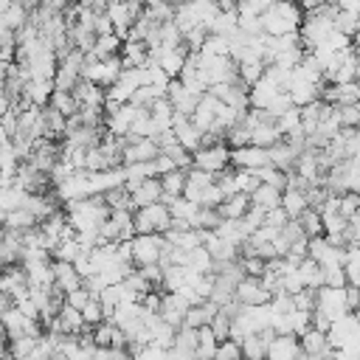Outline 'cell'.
<instances>
[{
    "label": "cell",
    "instance_id": "45",
    "mask_svg": "<svg viewBox=\"0 0 360 360\" xmlns=\"http://www.w3.org/2000/svg\"><path fill=\"white\" fill-rule=\"evenodd\" d=\"M158 39H160V45H183V28H180L174 20L160 22V28H158Z\"/></svg>",
    "mask_w": 360,
    "mask_h": 360
},
{
    "label": "cell",
    "instance_id": "60",
    "mask_svg": "<svg viewBox=\"0 0 360 360\" xmlns=\"http://www.w3.org/2000/svg\"><path fill=\"white\" fill-rule=\"evenodd\" d=\"M110 3H127V0H110Z\"/></svg>",
    "mask_w": 360,
    "mask_h": 360
},
{
    "label": "cell",
    "instance_id": "30",
    "mask_svg": "<svg viewBox=\"0 0 360 360\" xmlns=\"http://www.w3.org/2000/svg\"><path fill=\"white\" fill-rule=\"evenodd\" d=\"M186 267L194 270V273H214L217 259L211 256V250L205 245H200V248H194V250L186 253Z\"/></svg>",
    "mask_w": 360,
    "mask_h": 360
},
{
    "label": "cell",
    "instance_id": "19",
    "mask_svg": "<svg viewBox=\"0 0 360 360\" xmlns=\"http://www.w3.org/2000/svg\"><path fill=\"white\" fill-rule=\"evenodd\" d=\"M301 357H304V349H301L298 335H276L273 338L267 360H301Z\"/></svg>",
    "mask_w": 360,
    "mask_h": 360
},
{
    "label": "cell",
    "instance_id": "57",
    "mask_svg": "<svg viewBox=\"0 0 360 360\" xmlns=\"http://www.w3.org/2000/svg\"><path fill=\"white\" fill-rule=\"evenodd\" d=\"M68 3H70V0H39V6L53 8V11H65V8H68Z\"/></svg>",
    "mask_w": 360,
    "mask_h": 360
},
{
    "label": "cell",
    "instance_id": "48",
    "mask_svg": "<svg viewBox=\"0 0 360 360\" xmlns=\"http://www.w3.org/2000/svg\"><path fill=\"white\" fill-rule=\"evenodd\" d=\"M360 101V82H343L338 84V107L357 104Z\"/></svg>",
    "mask_w": 360,
    "mask_h": 360
},
{
    "label": "cell",
    "instance_id": "8",
    "mask_svg": "<svg viewBox=\"0 0 360 360\" xmlns=\"http://www.w3.org/2000/svg\"><path fill=\"white\" fill-rule=\"evenodd\" d=\"M315 309L323 312L326 318L338 321L340 315L349 312V298H346V287H321L315 295Z\"/></svg>",
    "mask_w": 360,
    "mask_h": 360
},
{
    "label": "cell",
    "instance_id": "43",
    "mask_svg": "<svg viewBox=\"0 0 360 360\" xmlns=\"http://www.w3.org/2000/svg\"><path fill=\"white\" fill-rule=\"evenodd\" d=\"M225 143H228L231 149H242V146H248V143H250V124L242 118L236 127H231L228 135H225Z\"/></svg>",
    "mask_w": 360,
    "mask_h": 360
},
{
    "label": "cell",
    "instance_id": "25",
    "mask_svg": "<svg viewBox=\"0 0 360 360\" xmlns=\"http://www.w3.org/2000/svg\"><path fill=\"white\" fill-rule=\"evenodd\" d=\"M298 340H301V349H304L307 357H318V354L335 352L332 343H329V338H326V332H321V329H315V326H309Z\"/></svg>",
    "mask_w": 360,
    "mask_h": 360
},
{
    "label": "cell",
    "instance_id": "12",
    "mask_svg": "<svg viewBox=\"0 0 360 360\" xmlns=\"http://www.w3.org/2000/svg\"><path fill=\"white\" fill-rule=\"evenodd\" d=\"M73 96L79 98V107L82 110H96V112H104L107 110V87L96 84V82H87L82 79L73 90Z\"/></svg>",
    "mask_w": 360,
    "mask_h": 360
},
{
    "label": "cell",
    "instance_id": "6",
    "mask_svg": "<svg viewBox=\"0 0 360 360\" xmlns=\"http://www.w3.org/2000/svg\"><path fill=\"white\" fill-rule=\"evenodd\" d=\"M231 158H233V149L225 141H214V143H205V146H200L194 152V166L197 169H205L211 174H222L225 169L233 166Z\"/></svg>",
    "mask_w": 360,
    "mask_h": 360
},
{
    "label": "cell",
    "instance_id": "3",
    "mask_svg": "<svg viewBox=\"0 0 360 360\" xmlns=\"http://www.w3.org/2000/svg\"><path fill=\"white\" fill-rule=\"evenodd\" d=\"M121 73H124L121 56H107V59H98L96 53H87V56H84L82 76H84L87 82H96V84H101V87H112Z\"/></svg>",
    "mask_w": 360,
    "mask_h": 360
},
{
    "label": "cell",
    "instance_id": "38",
    "mask_svg": "<svg viewBox=\"0 0 360 360\" xmlns=\"http://www.w3.org/2000/svg\"><path fill=\"white\" fill-rule=\"evenodd\" d=\"M298 225H301V231L312 239V236H323V217H321V211L318 208H307L301 217H298Z\"/></svg>",
    "mask_w": 360,
    "mask_h": 360
},
{
    "label": "cell",
    "instance_id": "40",
    "mask_svg": "<svg viewBox=\"0 0 360 360\" xmlns=\"http://www.w3.org/2000/svg\"><path fill=\"white\" fill-rule=\"evenodd\" d=\"M200 53H211V56H231V37L222 34H208Z\"/></svg>",
    "mask_w": 360,
    "mask_h": 360
},
{
    "label": "cell",
    "instance_id": "54",
    "mask_svg": "<svg viewBox=\"0 0 360 360\" xmlns=\"http://www.w3.org/2000/svg\"><path fill=\"white\" fill-rule=\"evenodd\" d=\"M90 298H93V292H90L87 287H79V290H73V292H68V295H65V301H68L70 307H76V309H84Z\"/></svg>",
    "mask_w": 360,
    "mask_h": 360
},
{
    "label": "cell",
    "instance_id": "13",
    "mask_svg": "<svg viewBox=\"0 0 360 360\" xmlns=\"http://www.w3.org/2000/svg\"><path fill=\"white\" fill-rule=\"evenodd\" d=\"M158 155H160L158 138H135V141H127L124 143V166H129V163H146V160H155Z\"/></svg>",
    "mask_w": 360,
    "mask_h": 360
},
{
    "label": "cell",
    "instance_id": "23",
    "mask_svg": "<svg viewBox=\"0 0 360 360\" xmlns=\"http://www.w3.org/2000/svg\"><path fill=\"white\" fill-rule=\"evenodd\" d=\"M149 59H152L149 42H143V39H124V48H121L124 68H143Z\"/></svg>",
    "mask_w": 360,
    "mask_h": 360
},
{
    "label": "cell",
    "instance_id": "10",
    "mask_svg": "<svg viewBox=\"0 0 360 360\" xmlns=\"http://www.w3.org/2000/svg\"><path fill=\"white\" fill-rule=\"evenodd\" d=\"M0 292L8 295V298H14V301H20V298H25V295L31 292V287H28V273H25L22 264H6L3 278H0Z\"/></svg>",
    "mask_w": 360,
    "mask_h": 360
},
{
    "label": "cell",
    "instance_id": "33",
    "mask_svg": "<svg viewBox=\"0 0 360 360\" xmlns=\"http://www.w3.org/2000/svg\"><path fill=\"white\" fill-rule=\"evenodd\" d=\"M298 273H301V278H304V284H307L309 290H321V287L326 284V273H323V267H321L312 256H307V259L298 264Z\"/></svg>",
    "mask_w": 360,
    "mask_h": 360
},
{
    "label": "cell",
    "instance_id": "31",
    "mask_svg": "<svg viewBox=\"0 0 360 360\" xmlns=\"http://www.w3.org/2000/svg\"><path fill=\"white\" fill-rule=\"evenodd\" d=\"M121 48H124V39L115 31H110V34L96 37V45H93L90 53H96L98 59H107V56H121Z\"/></svg>",
    "mask_w": 360,
    "mask_h": 360
},
{
    "label": "cell",
    "instance_id": "50",
    "mask_svg": "<svg viewBox=\"0 0 360 360\" xmlns=\"http://www.w3.org/2000/svg\"><path fill=\"white\" fill-rule=\"evenodd\" d=\"M242 267H245V276H259L267 270V259L259 256V253H250V256H242Z\"/></svg>",
    "mask_w": 360,
    "mask_h": 360
},
{
    "label": "cell",
    "instance_id": "22",
    "mask_svg": "<svg viewBox=\"0 0 360 360\" xmlns=\"http://www.w3.org/2000/svg\"><path fill=\"white\" fill-rule=\"evenodd\" d=\"M129 194H132V208H143V205L160 202V200H163V186H160V177H149V180L138 183L135 188H129Z\"/></svg>",
    "mask_w": 360,
    "mask_h": 360
},
{
    "label": "cell",
    "instance_id": "55",
    "mask_svg": "<svg viewBox=\"0 0 360 360\" xmlns=\"http://www.w3.org/2000/svg\"><path fill=\"white\" fill-rule=\"evenodd\" d=\"M326 273V287H349V278H346V270L338 267V270H323Z\"/></svg>",
    "mask_w": 360,
    "mask_h": 360
},
{
    "label": "cell",
    "instance_id": "4",
    "mask_svg": "<svg viewBox=\"0 0 360 360\" xmlns=\"http://www.w3.org/2000/svg\"><path fill=\"white\" fill-rule=\"evenodd\" d=\"M172 222H174L172 208L163 200L143 205V208H135V231L138 233H166L172 228Z\"/></svg>",
    "mask_w": 360,
    "mask_h": 360
},
{
    "label": "cell",
    "instance_id": "51",
    "mask_svg": "<svg viewBox=\"0 0 360 360\" xmlns=\"http://www.w3.org/2000/svg\"><path fill=\"white\" fill-rule=\"evenodd\" d=\"M166 357H169V349H160L155 343H146L138 352H132V360H166Z\"/></svg>",
    "mask_w": 360,
    "mask_h": 360
},
{
    "label": "cell",
    "instance_id": "21",
    "mask_svg": "<svg viewBox=\"0 0 360 360\" xmlns=\"http://www.w3.org/2000/svg\"><path fill=\"white\" fill-rule=\"evenodd\" d=\"M31 6L28 3H22V0H17V3H11V6H6L3 8V14H0V22H3V28H8V31H14V34H20L28 22H31Z\"/></svg>",
    "mask_w": 360,
    "mask_h": 360
},
{
    "label": "cell",
    "instance_id": "28",
    "mask_svg": "<svg viewBox=\"0 0 360 360\" xmlns=\"http://www.w3.org/2000/svg\"><path fill=\"white\" fill-rule=\"evenodd\" d=\"M250 211V194L245 191H236V194H228L219 205V214L225 219H245V214Z\"/></svg>",
    "mask_w": 360,
    "mask_h": 360
},
{
    "label": "cell",
    "instance_id": "61",
    "mask_svg": "<svg viewBox=\"0 0 360 360\" xmlns=\"http://www.w3.org/2000/svg\"><path fill=\"white\" fill-rule=\"evenodd\" d=\"M357 129H360V124H357Z\"/></svg>",
    "mask_w": 360,
    "mask_h": 360
},
{
    "label": "cell",
    "instance_id": "36",
    "mask_svg": "<svg viewBox=\"0 0 360 360\" xmlns=\"http://www.w3.org/2000/svg\"><path fill=\"white\" fill-rule=\"evenodd\" d=\"M186 183H188V177H186V169H172V172L160 174V186H163V194H169V197H183V191H186Z\"/></svg>",
    "mask_w": 360,
    "mask_h": 360
},
{
    "label": "cell",
    "instance_id": "1",
    "mask_svg": "<svg viewBox=\"0 0 360 360\" xmlns=\"http://www.w3.org/2000/svg\"><path fill=\"white\" fill-rule=\"evenodd\" d=\"M65 214H68V222L76 228V233H98L101 225L110 219L112 208L107 205L104 194H93L84 200L65 202Z\"/></svg>",
    "mask_w": 360,
    "mask_h": 360
},
{
    "label": "cell",
    "instance_id": "18",
    "mask_svg": "<svg viewBox=\"0 0 360 360\" xmlns=\"http://www.w3.org/2000/svg\"><path fill=\"white\" fill-rule=\"evenodd\" d=\"M188 301L180 295V292H163V301H160V318L166 321V323H172V326H183V321H186V312H188Z\"/></svg>",
    "mask_w": 360,
    "mask_h": 360
},
{
    "label": "cell",
    "instance_id": "11",
    "mask_svg": "<svg viewBox=\"0 0 360 360\" xmlns=\"http://www.w3.org/2000/svg\"><path fill=\"white\" fill-rule=\"evenodd\" d=\"M281 93H284V87H281L273 76H267V70H264V76L250 87V107H253V110H270V104H273Z\"/></svg>",
    "mask_w": 360,
    "mask_h": 360
},
{
    "label": "cell",
    "instance_id": "20",
    "mask_svg": "<svg viewBox=\"0 0 360 360\" xmlns=\"http://www.w3.org/2000/svg\"><path fill=\"white\" fill-rule=\"evenodd\" d=\"M166 98L174 104V110H177L180 115H191L194 107H197V101H200L202 96H194L180 79H172V82H169V90H166Z\"/></svg>",
    "mask_w": 360,
    "mask_h": 360
},
{
    "label": "cell",
    "instance_id": "52",
    "mask_svg": "<svg viewBox=\"0 0 360 360\" xmlns=\"http://www.w3.org/2000/svg\"><path fill=\"white\" fill-rule=\"evenodd\" d=\"M315 295H318V290L304 287L301 292L292 295V307H295V309H304V312H312V309H315Z\"/></svg>",
    "mask_w": 360,
    "mask_h": 360
},
{
    "label": "cell",
    "instance_id": "14",
    "mask_svg": "<svg viewBox=\"0 0 360 360\" xmlns=\"http://www.w3.org/2000/svg\"><path fill=\"white\" fill-rule=\"evenodd\" d=\"M172 129H174L177 141H180L191 155L205 143V132H202V129H200L188 115H180V112H177V118H174V127H172Z\"/></svg>",
    "mask_w": 360,
    "mask_h": 360
},
{
    "label": "cell",
    "instance_id": "29",
    "mask_svg": "<svg viewBox=\"0 0 360 360\" xmlns=\"http://www.w3.org/2000/svg\"><path fill=\"white\" fill-rule=\"evenodd\" d=\"M281 197H284L281 188H276V186H270V183H262V186L250 194V202L259 205V208H264V211H273V208H281Z\"/></svg>",
    "mask_w": 360,
    "mask_h": 360
},
{
    "label": "cell",
    "instance_id": "24",
    "mask_svg": "<svg viewBox=\"0 0 360 360\" xmlns=\"http://www.w3.org/2000/svg\"><path fill=\"white\" fill-rule=\"evenodd\" d=\"M298 155H301V149H295L290 141H278L276 146H270V163H273L276 169L287 172V174L295 172V160H298Z\"/></svg>",
    "mask_w": 360,
    "mask_h": 360
},
{
    "label": "cell",
    "instance_id": "47",
    "mask_svg": "<svg viewBox=\"0 0 360 360\" xmlns=\"http://www.w3.org/2000/svg\"><path fill=\"white\" fill-rule=\"evenodd\" d=\"M82 315H84L87 326H98L101 321H107V315H104V304H101V298H96V295L87 301V307L82 309Z\"/></svg>",
    "mask_w": 360,
    "mask_h": 360
},
{
    "label": "cell",
    "instance_id": "9",
    "mask_svg": "<svg viewBox=\"0 0 360 360\" xmlns=\"http://www.w3.org/2000/svg\"><path fill=\"white\" fill-rule=\"evenodd\" d=\"M236 301L245 304V307H259V304H270L273 292L264 287V281L259 276H245L236 284Z\"/></svg>",
    "mask_w": 360,
    "mask_h": 360
},
{
    "label": "cell",
    "instance_id": "62",
    "mask_svg": "<svg viewBox=\"0 0 360 360\" xmlns=\"http://www.w3.org/2000/svg\"><path fill=\"white\" fill-rule=\"evenodd\" d=\"M51 360H53V357H51Z\"/></svg>",
    "mask_w": 360,
    "mask_h": 360
},
{
    "label": "cell",
    "instance_id": "59",
    "mask_svg": "<svg viewBox=\"0 0 360 360\" xmlns=\"http://www.w3.org/2000/svg\"><path fill=\"white\" fill-rule=\"evenodd\" d=\"M132 3H138V6H146V3H149V0H132Z\"/></svg>",
    "mask_w": 360,
    "mask_h": 360
},
{
    "label": "cell",
    "instance_id": "37",
    "mask_svg": "<svg viewBox=\"0 0 360 360\" xmlns=\"http://www.w3.org/2000/svg\"><path fill=\"white\" fill-rule=\"evenodd\" d=\"M51 107H56L62 115H68V118H73L82 107H79V98L73 96V90H53V96H51Z\"/></svg>",
    "mask_w": 360,
    "mask_h": 360
},
{
    "label": "cell",
    "instance_id": "7",
    "mask_svg": "<svg viewBox=\"0 0 360 360\" xmlns=\"http://www.w3.org/2000/svg\"><path fill=\"white\" fill-rule=\"evenodd\" d=\"M188 48H186V42L183 45H158V48H152V59L172 76V79H180V73H183V68H186V62H188Z\"/></svg>",
    "mask_w": 360,
    "mask_h": 360
},
{
    "label": "cell",
    "instance_id": "56",
    "mask_svg": "<svg viewBox=\"0 0 360 360\" xmlns=\"http://www.w3.org/2000/svg\"><path fill=\"white\" fill-rule=\"evenodd\" d=\"M172 169H177V163H174V158H169V155H158L155 158V172H158V177L160 174H166V172H172Z\"/></svg>",
    "mask_w": 360,
    "mask_h": 360
},
{
    "label": "cell",
    "instance_id": "5",
    "mask_svg": "<svg viewBox=\"0 0 360 360\" xmlns=\"http://www.w3.org/2000/svg\"><path fill=\"white\" fill-rule=\"evenodd\" d=\"M166 236L163 233H135L129 239L132 248V262L135 267H146V264H160L163 250H166Z\"/></svg>",
    "mask_w": 360,
    "mask_h": 360
},
{
    "label": "cell",
    "instance_id": "26",
    "mask_svg": "<svg viewBox=\"0 0 360 360\" xmlns=\"http://www.w3.org/2000/svg\"><path fill=\"white\" fill-rule=\"evenodd\" d=\"M281 208L290 214V219H298V217L309 208L307 188H301V186H287V188H284V197H281Z\"/></svg>",
    "mask_w": 360,
    "mask_h": 360
},
{
    "label": "cell",
    "instance_id": "2",
    "mask_svg": "<svg viewBox=\"0 0 360 360\" xmlns=\"http://www.w3.org/2000/svg\"><path fill=\"white\" fill-rule=\"evenodd\" d=\"M307 11L301 8L298 0H276L264 14H262V28L267 37H287L298 34L304 25Z\"/></svg>",
    "mask_w": 360,
    "mask_h": 360
},
{
    "label": "cell",
    "instance_id": "32",
    "mask_svg": "<svg viewBox=\"0 0 360 360\" xmlns=\"http://www.w3.org/2000/svg\"><path fill=\"white\" fill-rule=\"evenodd\" d=\"M28 197H31V191H25L22 186H3V194H0V208H3V214H8V211H17V208H25V202H28Z\"/></svg>",
    "mask_w": 360,
    "mask_h": 360
},
{
    "label": "cell",
    "instance_id": "34",
    "mask_svg": "<svg viewBox=\"0 0 360 360\" xmlns=\"http://www.w3.org/2000/svg\"><path fill=\"white\" fill-rule=\"evenodd\" d=\"M3 225H6L8 231H20V233H25L28 228L39 225V219H37V217H34L28 208H17V211L3 214Z\"/></svg>",
    "mask_w": 360,
    "mask_h": 360
},
{
    "label": "cell",
    "instance_id": "44",
    "mask_svg": "<svg viewBox=\"0 0 360 360\" xmlns=\"http://www.w3.org/2000/svg\"><path fill=\"white\" fill-rule=\"evenodd\" d=\"M82 250H84L82 242H79L76 236H70V239H65V242H59V245L53 248V259H59V262H76Z\"/></svg>",
    "mask_w": 360,
    "mask_h": 360
},
{
    "label": "cell",
    "instance_id": "46",
    "mask_svg": "<svg viewBox=\"0 0 360 360\" xmlns=\"http://www.w3.org/2000/svg\"><path fill=\"white\" fill-rule=\"evenodd\" d=\"M214 360H245V354H242V343L233 340V338L219 340V349H217V357H214Z\"/></svg>",
    "mask_w": 360,
    "mask_h": 360
},
{
    "label": "cell",
    "instance_id": "16",
    "mask_svg": "<svg viewBox=\"0 0 360 360\" xmlns=\"http://www.w3.org/2000/svg\"><path fill=\"white\" fill-rule=\"evenodd\" d=\"M56 84L53 79H28L22 87V101L20 104H34V107H48Z\"/></svg>",
    "mask_w": 360,
    "mask_h": 360
},
{
    "label": "cell",
    "instance_id": "58",
    "mask_svg": "<svg viewBox=\"0 0 360 360\" xmlns=\"http://www.w3.org/2000/svg\"><path fill=\"white\" fill-rule=\"evenodd\" d=\"M166 3H172V6H180V3H186V0H166Z\"/></svg>",
    "mask_w": 360,
    "mask_h": 360
},
{
    "label": "cell",
    "instance_id": "35",
    "mask_svg": "<svg viewBox=\"0 0 360 360\" xmlns=\"http://www.w3.org/2000/svg\"><path fill=\"white\" fill-rule=\"evenodd\" d=\"M217 349H219V338L214 335L211 326H202L200 329V343L194 349V357L197 360H214L217 357Z\"/></svg>",
    "mask_w": 360,
    "mask_h": 360
},
{
    "label": "cell",
    "instance_id": "39",
    "mask_svg": "<svg viewBox=\"0 0 360 360\" xmlns=\"http://www.w3.org/2000/svg\"><path fill=\"white\" fill-rule=\"evenodd\" d=\"M343 270H346L349 287H357V290H360V245H349V248H346Z\"/></svg>",
    "mask_w": 360,
    "mask_h": 360
},
{
    "label": "cell",
    "instance_id": "17",
    "mask_svg": "<svg viewBox=\"0 0 360 360\" xmlns=\"http://www.w3.org/2000/svg\"><path fill=\"white\" fill-rule=\"evenodd\" d=\"M53 281H56V290H62L65 295L84 287V276L76 270V264L73 262H59V259H53Z\"/></svg>",
    "mask_w": 360,
    "mask_h": 360
},
{
    "label": "cell",
    "instance_id": "27",
    "mask_svg": "<svg viewBox=\"0 0 360 360\" xmlns=\"http://www.w3.org/2000/svg\"><path fill=\"white\" fill-rule=\"evenodd\" d=\"M22 233L20 231H8L3 233V245H0V259L3 264H20L22 262Z\"/></svg>",
    "mask_w": 360,
    "mask_h": 360
},
{
    "label": "cell",
    "instance_id": "49",
    "mask_svg": "<svg viewBox=\"0 0 360 360\" xmlns=\"http://www.w3.org/2000/svg\"><path fill=\"white\" fill-rule=\"evenodd\" d=\"M340 214L346 219H352L354 214H360V191H343L340 194Z\"/></svg>",
    "mask_w": 360,
    "mask_h": 360
},
{
    "label": "cell",
    "instance_id": "42",
    "mask_svg": "<svg viewBox=\"0 0 360 360\" xmlns=\"http://www.w3.org/2000/svg\"><path fill=\"white\" fill-rule=\"evenodd\" d=\"M267 70V62H239V82L253 87Z\"/></svg>",
    "mask_w": 360,
    "mask_h": 360
},
{
    "label": "cell",
    "instance_id": "15",
    "mask_svg": "<svg viewBox=\"0 0 360 360\" xmlns=\"http://www.w3.org/2000/svg\"><path fill=\"white\" fill-rule=\"evenodd\" d=\"M231 163H233L236 169H250V172H256V169H262V166L270 163V149L256 146V143H248V146H242V149H233Z\"/></svg>",
    "mask_w": 360,
    "mask_h": 360
},
{
    "label": "cell",
    "instance_id": "41",
    "mask_svg": "<svg viewBox=\"0 0 360 360\" xmlns=\"http://www.w3.org/2000/svg\"><path fill=\"white\" fill-rule=\"evenodd\" d=\"M169 208H172V217H174V219H186L188 225H191V222H194V217L200 214V205H197V202H191L188 197H177L174 202H169ZM191 228H194V225H191Z\"/></svg>",
    "mask_w": 360,
    "mask_h": 360
},
{
    "label": "cell",
    "instance_id": "53",
    "mask_svg": "<svg viewBox=\"0 0 360 360\" xmlns=\"http://www.w3.org/2000/svg\"><path fill=\"white\" fill-rule=\"evenodd\" d=\"M338 112H340V124H343V127H354V129H357V124H360V107H357V104L338 107Z\"/></svg>",
    "mask_w": 360,
    "mask_h": 360
}]
</instances>
